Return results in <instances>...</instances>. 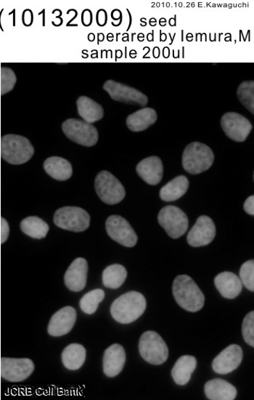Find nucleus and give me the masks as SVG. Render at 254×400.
I'll return each instance as SVG.
<instances>
[{"label":"nucleus","mask_w":254,"mask_h":400,"mask_svg":"<svg viewBox=\"0 0 254 400\" xmlns=\"http://www.w3.org/2000/svg\"><path fill=\"white\" fill-rule=\"evenodd\" d=\"M147 303L144 295L131 291L116 299L110 307V314L117 322L121 324L132 323L139 318L146 310Z\"/></svg>","instance_id":"obj_1"},{"label":"nucleus","mask_w":254,"mask_h":400,"mask_svg":"<svg viewBox=\"0 0 254 400\" xmlns=\"http://www.w3.org/2000/svg\"><path fill=\"white\" fill-rule=\"evenodd\" d=\"M174 299L189 312H197L204 306L205 296L196 282L186 275H178L172 285Z\"/></svg>","instance_id":"obj_2"},{"label":"nucleus","mask_w":254,"mask_h":400,"mask_svg":"<svg viewBox=\"0 0 254 400\" xmlns=\"http://www.w3.org/2000/svg\"><path fill=\"white\" fill-rule=\"evenodd\" d=\"M0 147L2 158L8 163L14 166L28 162L35 154L33 143L27 138L19 135L3 136Z\"/></svg>","instance_id":"obj_3"},{"label":"nucleus","mask_w":254,"mask_h":400,"mask_svg":"<svg viewBox=\"0 0 254 400\" xmlns=\"http://www.w3.org/2000/svg\"><path fill=\"white\" fill-rule=\"evenodd\" d=\"M214 161L212 149L200 142L188 144L183 154V166L189 173L200 174L209 170Z\"/></svg>","instance_id":"obj_4"},{"label":"nucleus","mask_w":254,"mask_h":400,"mask_svg":"<svg viewBox=\"0 0 254 400\" xmlns=\"http://www.w3.org/2000/svg\"><path fill=\"white\" fill-rule=\"evenodd\" d=\"M139 354L150 364L160 365L169 358V349L161 335L155 331H146L141 335Z\"/></svg>","instance_id":"obj_5"},{"label":"nucleus","mask_w":254,"mask_h":400,"mask_svg":"<svg viewBox=\"0 0 254 400\" xmlns=\"http://www.w3.org/2000/svg\"><path fill=\"white\" fill-rule=\"evenodd\" d=\"M90 214L79 207H62L54 214V223L57 227L74 232L87 230L90 227Z\"/></svg>","instance_id":"obj_6"},{"label":"nucleus","mask_w":254,"mask_h":400,"mask_svg":"<svg viewBox=\"0 0 254 400\" xmlns=\"http://www.w3.org/2000/svg\"><path fill=\"white\" fill-rule=\"evenodd\" d=\"M94 188L99 198L105 204L116 205L126 196L122 184L107 170L101 171L95 178Z\"/></svg>","instance_id":"obj_7"},{"label":"nucleus","mask_w":254,"mask_h":400,"mask_svg":"<svg viewBox=\"0 0 254 400\" xmlns=\"http://www.w3.org/2000/svg\"><path fill=\"white\" fill-rule=\"evenodd\" d=\"M62 130L67 138L79 145L91 147L99 141L97 128L83 120L69 119L62 123Z\"/></svg>","instance_id":"obj_8"},{"label":"nucleus","mask_w":254,"mask_h":400,"mask_svg":"<svg viewBox=\"0 0 254 400\" xmlns=\"http://www.w3.org/2000/svg\"><path fill=\"white\" fill-rule=\"evenodd\" d=\"M158 223L168 235L178 239L184 235L188 229V218L180 208L168 205L162 208L158 216Z\"/></svg>","instance_id":"obj_9"},{"label":"nucleus","mask_w":254,"mask_h":400,"mask_svg":"<svg viewBox=\"0 0 254 400\" xmlns=\"http://www.w3.org/2000/svg\"><path fill=\"white\" fill-rule=\"evenodd\" d=\"M109 237L115 241L126 248H133L138 240L137 235L130 223L120 216H110L105 222Z\"/></svg>","instance_id":"obj_10"},{"label":"nucleus","mask_w":254,"mask_h":400,"mask_svg":"<svg viewBox=\"0 0 254 400\" xmlns=\"http://www.w3.org/2000/svg\"><path fill=\"white\" fill-rule=\"evenodd\" d=\"M35 364L28 358H2L0 360V376L10 382L27 379L35 371Z\"/></svg>","instance_id":"obj_11"},{"label":"nucleus","mask_w":254,"mask_h":400,"mask_svg":"<svg viewBox=\"0 0 254 400\" xmlns=\"http://www.w3.org/2000/svg\"><path fill=\"white\" fill-rule=\"evenodd\" d=\"M103 89L109 94L111 99L117 102L138 104L142 106H145L149 103V98L144 93L114 80H108L103 85Z\"/></svg>","instance_id":"obj_12"},{"label":"nucleus","mask_w":254,"mask_h":400,"mask_svg":"<svg viewBox=\"0 0 254 400\" xmlns=\"http://www.w3.org/2000/svg\"><path fill=\"white\" fill-rule=\"evenodd\" d=\"M221 126L227 136L236 142L245 141L253 128L246 118L236 112H228L222 116Z\"/></svg>","instance_id":"obj_13"},{"label":"nucleus","mask_w":254,"mask_h":400,"mask_svg":"<svg viewBox=\"0 0 254 400\" xmlns=\"http://www.w3.org/2000/svg\"><path fill=\"white\" fill-rule=\"evenodd\" d=\"M216 237V227L209 216H201L187 234V243L198 248L210 245Z\"/></svg>","instance_id":"obj_14"},{"label":"nucleus","mask_w":254,"mask_h":400,"mask_svg":"<svg viewBox=\"0 0 254 400\" xmlns=\"http://www.w3.org/2000/svg\"><path fill=\"white\" fill-rule=\"evenodd\" d=\"M243 357V350L240 346L230 345L215 358L212 362L213 370L220 375L230 374L239 367Z\"/></svg>","instance_id":"obj_15"},{"label":"nucleus","mask_w":254,"mask_h":400,"mask_svg":"<svg viewBox=\"0 0 254 400\" xmlns=\"http://www.w3.org/2000/svg\"><path fill=\"white\" fill-rule=\"evenodd\" d=\"M76 317V311L74 307H63L52 317L47 328L49 333L54 337L68 334L75 325Z\"/></svg>","instance_id":"obj_16"},{"label":"nucleus","mask_w":254,"mask_h":400,"mask_svg":"<svg viewBox=\"0 0 254 400\" xmlns=\"http://www.w3.org/2000/svg\"><path fill=\"white\" fill-rule=\"evenodd\" d=\"M88 263L84 258L76 259L68 268L65 276V282L69 289L74 292H81L87 285Z\"/></svg>","instance_id":"obj_17"},{"label":"nucleus","mask_w":254,"mask_h":400,"mask_svg":"<svg viewBox=\"0 0 254 400\" xmlns=\"http://www.w3.org/2000/svg\"><path fill=\"white\" fill-rule=\"evenodd\" d=\"M136 170L139 177L149 185H157L163 178V163L162 159L156 156L142 159L137 164Z\"/></svg>","instance_id":"obj_18"},{"label":"nucleus","mask_w":254,"mask_h":400,"mask_svg":"<svg viewBox=\"0 0 254 400\" xmlns=\"http://www.w3.org/2000/svg\"><path fill=\"white\" fill-rule=\"evenodd\" d=\"M126 362V352L119 344H113L105 351L103 356V372L108 377L118 376L123 370Z\"/></svg>","instance_id":"obj_19"},{"label":"nucleus","mask_w":254,"mask_h":400,"mask_svg":"<svg viewBox=\"0 0 254 400\" xmlns=\"http://www.w3.org/2000/svg\"><path fill=\"white\" fill-rule=\"evenodd\" d=\"M214 284L220 294L228 299L235 298L243 289L240 278L230 271L219 274L214 279Z\"/></svg>","instance_id":"obj_20"},{"label":"nucleus","mask_w":254,"mask_h":400,"mask_svg":"<svg viewBox=\"0 0 254 400\" xmlns=\"http://www.w3.org/2000/svg\"><path fill=\"white\" fill-rule=\"evenodd\" d=\"M205 396L211 400H233L237 396V390L230 383L216 378L205 384Z\"/></svg>","instance_id":"obj_21"},{"label":"nucleus","mask_w":254,"mask_h":400,"mask_svg":"<svg viewBox=\"0 0 254 400\" xmlns=\"http://www.w3.org/2000/svg\"><path fill=\"white\" fill-rule=\"evenodd\" d=\"M44 169L51 177L60 182L69 180L73 175L70 162L60 157L47 158L44 163Z\"/></svg>","instance_id":"obj_22"},{"label":"nucleus","mask_w":254,"mask_h":400,"mask_svg":"<svg viewBox=\"0 0 254 400\" xmlns=\"http://www.w3.org/2000/svg\"><path fill=\"white\" fill-rule=\"evenodd\" d=\"M158 119L154 109L146 107L141 109L126 118V125L133 132H140L148 129Z\"/></svg>","instance_id":"obj_23"},{"label":"nucleus","mask_w":254,"mask_h":400,"mask_svg":"<svg viewBox=\"0 0 254 400\" xmlns=\"http://www.w3.org/2000/svg\"><path fill=\"white\" fill-rule=\"evenodd\" d=\"M196 367L197 360L194 356L185 355L180 358L171 370L174 382L180 386L185 385L192 378Z\"/></svg>","instance_id":"obj_24"},{"label":"nucleus","mask_w":254,"mask_h":400,"mask_svg":"<svg viewBox=\"0 0 254 400\" xmlns=\"http://www.w3.org/2000/svg\"><path fill=\"white\" fill-rule=\"evenodd\" d=\"M78 114L85 122L92 124L103 119V106L87 96H81L76 102Z\"/></svg>","instance_id":"obj_25"},{"label":"nucleus","mask_w":254,"mask_h":400,"mask_svg":"<svg viewBox=\"0 0 254 400\" xmlns=\"http://www.w3.org/2000/svg\"><path fill=\"white\" fill-rule=\"evenodd\" d=\"M86 349L78 344H72L67 346L62 353V362L67 369L77 371L81 369L86 360Z\"/></svg>","instance_id":"obj_26"},{"label":"nucleus","mask_w":254,"mask_h":400,"mask_svg":"<svg viewBox=\"0 0 254 400\" xmlns=\"http://www.w3.org/2000/svg\"><path fill=\"white\" fill-rule=\"evenodd\" d=\"M188 187L189 181L186 176H178L161 189L160 198L165 202L178 200L186 193Z\"/></svg>","instance_id":"obj_27"},{"label":"nucleus","mask_w":254,"mask_h":400,"mask_svg":"<svg viewBox=\"0 0 254 400\" xmlns=\"http://www.w3.org/2000/svg\"><path fill=\"white\" fill-rule=\"evenodd\" d=\"M22 231L34 239H43L50 230V227L44 220L37 216H29L23 219L20 224Z\"/></svg>","instance_id":"obj_28"},{"label":"nucleus","mask_w":254,"mask_h":400,"mask_svg":"<svg viewBox=\"0 0 254 400\" xmlns=\"http://www.w3.org/2000/svg\"><path fill=\"white\" fill-rule=\"evenodd\" d=\"M127 278V271L121 264L108 266L103 272V284L110 289H117L125 282Z\"/></svg>","instance_id":"obj_29"},{"label":"nucleus","mask_w":254,"mask_h":400,"mask_svg":"<svg viewBox=\"0 0 254 400\" xmlns=\"http://www.w3.org/2000/svg\"><path fill=\"white\" fill-rule=\"evenodd\" d=\"M105 298L102 289H95L86 294L79 302L82 311L87 314H92L98 310L99 304Z\"/></svg>","instance_id":"obj_30"},{"label":"nucleus","mask_w":254,"mask_h":400,"mask_svg":"<svg viewBox=\"0 0 254 400\" xmlns=\"http://www.w3.org/2000/svg\"><path fill=\"white\" fill-rule=\"evenodd\" d=\"M238 99L249 111L254 114V82L244 81L237 90Z\"/></svg>","instance_id":"obj_31"},{"label":"nucleus","mask_w":254,"mask_h":400,"mask_svg":"<svg viewBox=\"0 0 254 400\" xmlns=\"http://www.w3.org/2000/svg\"><path fill=\"white\" fill-rule=\"evenodd\" d=\"M17 82L14 71L6 67L0 68V94L4 95L13 90Z\"/></svg>","instance_id":"obj_32"},{"label":"nucleus","mask_w":254,"mask_h":400,"mask_svg":"<svg viewBox=\"0 0 254 400\" xmlns=\"http://www.w3.org/2000/svg\"><path fill=\"white\" fill-rule=\"evenodd\" d=\"M240 280L242 284L251 292L254 291V262L250 260L242 264L240 269Z\"/></svg>","instance_id":"obj_33"},{"label":"nucleus","mask_w":254,"mask_h":400,"mask_svg":"<svg viewBox=\"0 0 254 400\" xmlns=\"http://www.w3.org/2000/svg\"><path fill=\"white\" fill-rule=\"evenodd\" d=\"M244 341L249 346H254V312H249L244 318L242 325Z\"/></svg>","instance_id":"obj_34"},{"label":"nucleus","mask_w":254,"mask_h":400,"mask_svg":"<svg viewBox=\"0 0 254 400\" xmlns=\"http://www.w3.org/2000/svg\"><path fill=\"white\" fill-rule=\"evenodd\" d=\"M10 235V226L8 221L5 218H1L0 222V243L4 244Z\"/></svg>","instance_id":"obj_35"},{"label":"nucleus","mask_w":254,"mask_h":400,"mask_svg":"<svg viewBox=\"0 0 254 400\" xmlns=\"http://www.w3.org/2000/svg\"><path fill=\"white\" fill-rule=\"evenodd\" d=\"M244 211L249 215H254V197H248L244 205Z\"/></svg>","instance_id":"obj_36"},{"label":"nucleus","mask_w":254,"mask_h":400,"mask_svg":"<svg viewBox=\"0 0 254 400\" xmlns=\"http://www.w3.org/2000/svg\"><path fill=\"white\" fill-rule=\"evenodd\" d=\"M0 68H1V67H0Z\"/></svg>","instance_id":"obj_37"}]
</instances>
